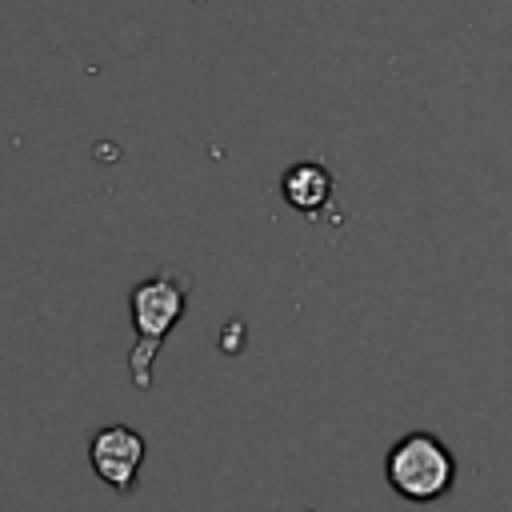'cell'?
Instances as JSON below:
<instances>
[{"mask_svg": "<svg viewBox=\"0 0 512 512\" xmlns=\"http://www.w3.org/2000/svg\"><path fill=\"white\" fill-rule=\"evenodd\" d=\"M144 456H148V440L136 428H128V424H104L88 440V464H92V472L112 492H120V496H132L136 492Z\"/></svg>", "mask_w": 512, "mask_h": 512, "instance_id": "obj_3", "label": "cell"}, {"mask_svg": "<svg viewBox=\"0 0 512 512\" xmlns=\"http://www.w3.org/2000/svg\"><path fill=\"white\" fill-rule=\"evenodd\" d=\"M188 304V280L180 272H156L148 280H136L128 292V312H132V328H136V344L128 352V372L132 384L140 392L152 388V364L168 340V332L180 324Z\"/></svg>", "mask_w": 512, "mask_h": 512, "instance_id": "obj_1", "label": "cell"}, {"mask_svg": "<svg viewBox=\"0 0 512 512\" xmlns=\"http://www.w3.org/2000/svg\"><path fill=\"white\" fill-rule=\"evenodd\" d=\"M384 480H388V488L400 500H408V504H432V500H440V496L452 492V484H456V456H452V448L440 436L416 428V432H404L388 448V456H384Z\"/></svg>", "mask_w": 512, "mask_h": 512, "instance_id": "obj_2", "label": "cell"}, {"mask_svg": "<svg viewBox=\"0 0 512 512\" xmlns=\"http://www.w3.org/2000/svg\"><path fill=\"white\" fill-rule=\"evenodd\" d=\"M280 192L296 212L316 216L332 200V172L320 160H300L280 176Z\"/></svg>", "mask_w": 512, "mask_h": 512, "instance_id": "obj_4", "label": "cell"}]
</instances>
